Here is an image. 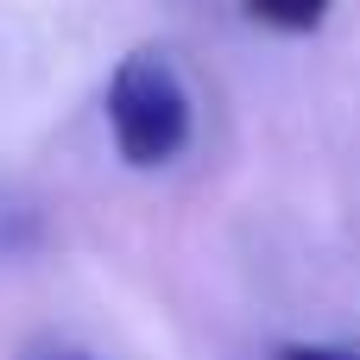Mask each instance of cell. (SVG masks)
I'll return each instance as SVG.
<instances>
[{
    "label": "cell",
    "mask_w": 360,
    "mask_h": 360,
    "mask_svg": "<svg viewBox=\"0 0 360 360\" xmlns=\"http://www.w3.org/2000/svg\"><path fill=\"white\" fill-rule=\"evenodd\" d=\"M25 360H95V354H82V348H32Z\"/></svg>",
    "instance_id": "4"
},
{
    "label": "cell",
    "mask_w": 360,
    "mask_h": 360,
    "mask_svg": "<svg viewBox=\"0 0 360 360\" xmlns=\"http://www.w3.org/2000/svg\"><path fill=\"white\" fill-rule=\"evenodd\" d=\"M272 360H360L348 348H323V342H291V348H278Z\"/></svg>",
    "instance_id": "3"
},
{
    "label": "cell",
    "mask_w": 360,
    "mask_h": 360,
    "mask_svg": "<svg viewBox=\"0 0 360 360\" xmlns=\"http://www.w3.org/2000/svg\"><path fill=\"white\" fill-rule=\"evenodd\" d=\"M108 133H114L120 158L139 165V171L171 165L190 146L196 108H190V89H184V76L165 51L120 57V70L108 76Z\"/></svg>",
    "instance_id": "1"
},
{
    "label": "cell",
    "mask_w": 360,
    "mask_h": 360,
    "mask_svg": "<svg viewBox=\"0 0 360 360\" xmlns=\"http://www.w3.org/2000/svg\"><path fill=\"white\" fill-rule=\"evenodd\" d=\"M335 0H247V19L266 25V32H285V38H304L329 19Z\"/></svg>",
    "instance_id": "2"
}]
</instances>
